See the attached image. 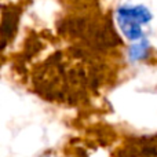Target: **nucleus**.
Listing matches in <instances>:
<instances>
[{"mask_svg":"<svg viewBox=\"0 0 157 157\" xmlns=\"http://www.w3.org/2000/svg\"><path fill=\"white\" fill-rule=\"evenodd\" d=\"M149 10L142 6L138 7H121L117 13V22L121 28L123 33L131 40H138L142 37L141 25L150 21Z\"/></svg>","mask_w":157,"mask_h":157,"instance_id":"1","label":"nucleus"},{"mask_svg":"<svg viewBox=\"0 0 157 157\" xmlns=\"http://www.w3.org/2000/svg\"><path fill=\"white\" fill-rule=\"evenodd\" d=\"M147 41L146 40H144L142 43H138V44H135V46H132L131 47V50H130V57H131V59H142V58L146 55V51H147Z\"/></svg>","mask_w":157,"mask_h":157,"instance_id":"2","label":"nucleus"}]
</instances>
